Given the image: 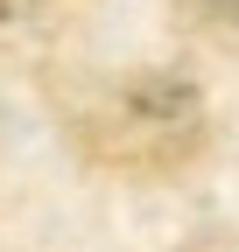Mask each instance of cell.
<instances>
[{
    "label": "cell",
    "mask_w": 239,
    "mask_h": 252,
    "mask_svg": "<svg viewBox=\"0 0 239 252\" xmlns=\"http://www.w3.org/2000/svg\"><path fill=\"white\" fill-rule=\"evenodd\" d=\"M0 7H7V0H0Z\"/></svg>",
    "instance_id": "cell-2"
},
{
    "label": "cell",
    "mask_w": 239,
    "mask_h": 252,
    "mask_svg": "<svg viewBox=\"0 0 239 252\" xmlns=\"http://www.w3.org/2000/svg\"><path fill=\"white\" fill-rule=\"evenodd\" d=\"M211 14H225V21H239V0H211Z\"/></svg>",
    "instance_id": "cell-1"
}]
</instances>
